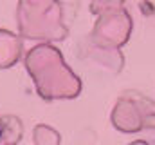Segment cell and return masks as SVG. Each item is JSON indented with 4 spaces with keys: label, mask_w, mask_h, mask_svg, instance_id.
<instances>
[{
    "label": "cell",
    "mask_w": 155,
    "mask_h": 145,
    "mask_svg": "<svg viewBox=\"0 0 155 145\" xmlns=\"http://www.w3.org/2000/svg\"><path fill=\"white\" fill-rule=\"evenodd\" d=\"M2 133H4V127H2V123H0V140H2Z\"/></svg>",
    "instance_id": "cell-1"
}]
</instances>
